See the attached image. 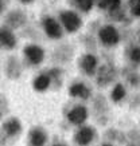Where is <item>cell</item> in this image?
<instances>
[{
    "label": "cell",
    "mask_w": 140,
    "mask_h": 146,
    "mask_svg": "<svg viewBox=\"0 0 140 146\" xmlns=\"http://www.w3.org/2000/svg\"><path fill=\"white\" fill-rule=\"evenodd\" d=\"M22 122L16 117H11L1 123L0 127V146H8L22 134Z\"/></svg>",
    "instance_id": "1"
},
{
    "label": "cell",
    "mask_w": 140,
    "mask_h": 146,
    "mask_svg": "<svg viewBox=\"0 0 140 146\" xmlns=\"http://www.w3.org/2000/svg\"><path fill=\"white\" fill-rule=\"evenodd\" d=\"M96 74H97V84L100 87H107L116 79V75H117L116 68L112 64H102L97 68Z\"/></svg>",
    "instance_id": "2"
},
{
    "label": "cell",
    "mask_w": 140,
    "mask_h": 146,
    "mask_svg": "<svg viewBox=\"0 0 140 146\" xmlns=\"http://www.w3.org/2000/svg\"><path fill=\"white\" fill-rule=\"evenodd\" d=\"M59 19L61 23L63 24L65 30L68 32H76L80 30V27L82 26V20L76 12L73 11H62L59 13Z\"/></svg>",
    "instance_id": "3"
},
{
    "label": "cell",
    "mask_w": 140,
    "mask_h": 146,
    "mask_svg": "<svg viewBox=\"0 0 140 146\" xmlns=\"http://www.w3.org/2000/svg\"><path fill=\"white\" fill-rule=\"evenodd\" d=\"M96 129L93 126H82L74 134V143L77 146H88L96 138Z\"/></svg>",
    "instance_id": "4"
},
{
    "label": "cell",
    "mask_w": 140,
    "mask_h": 146,
    "mask_svg": "<svg viewBox=\"0 0 140 146\" xmlns=\"http://www.w3.org/2000/svg\"><path fill=\"white\" fill-rule=\"evenodd\" d=\"M98 38L101 43L108 47H113L120 42V34L113 26H105L98 31Z\"/></svg>",
    "instance_id": "5"
},
{
    "label": "cell",
    "mask_w": 140,
    "mask_h": 146,
    "mask_svg": "<svg viewBox=\"0 0 140 146\" xmlns=\"http://www.w3.org/2000/svg\"><path fill=\"white\" fill-rule=\"evenodd\" d=\"M23 52H24V56L28 60V63L32 64V66L41 64L43 62V59H45V51H43V48L36 44L26 46L24 50H23Z\"/></svg>",
    "instance_id": "6"
},
{
    "label": "cell",
    "mask_w": 140,
    "mask_h": 146,
    "mask_svg": "<svg viewBox=\"0 0 140 146\" xmlns=\"http://www.w3.org/2000/svg\"><path fill=\"white\" fill-rule=\"evenodd\" d=\"M88 109H86L84 105H76L72 110L68 113V121L72 125H76V126H80L88 119Z\"/></svg>",
    "instance_id": "7"
},
{
    "label": "cell",
    "mask_w": 140,
    "mask_h": 146,
    "mask_svg": "<svg viewBox=\"0 0 140 146\" xmlns=\"http://www.w3.org/2000/svg\"><path fill=\"white\" fill-rule=\"evenodd\" d=\"M47 138V131L42 126H34L28 131V142L31 146H45Z\"/></svg>",
    "instance_id": "8"
},
{
    "label": "cell",
    "mask_w": 140,
    "mask_h": 146,
    "mask_svg": "<svg viewBox=\"0 0 140 146\" xmlns=\"http://www.w3.org/2000/svg\"><path fill=\"white\" fill-rule=\"evenodd\" d=\"M80 67L84 71V74L88 76H93L98 68V60L93 54H85L80 59Z\"/></svg>",
    "instance_id": "9"
},
{
    "label": "cell",
    "mask_w": 140,
    "mask_h": 146,
    "mask_svg": "<svg viewBox=\"0 0 140 146\" xmlns=\"http://www.w3.org/2000/svg\"><path fill=\"white\" fill-rule=\"evenodd\" d=\"M43 28L49 38L51 39H61L62 38V27L55 19L53 18H45L43 19Z\"/></svg>",
    "instance_id": "10"
},
{
    "label": "cell",
    "mask_w": 140,
    "mask_h": 146,
    "mask_svg": "<svg viewBox=\"0 0 140 146\" xmlns=\"http://www.w3.org/2000/svg\"><path fill=\"white\" fill-rule=\"evenodd\" d=\"M16 47V38L7 27H0V48L14 50Z\"/></svg>",
    "instance_id": "11"
},
{
    "label": "cell",
    "mask_w": 140,
    "mask_h": 146,
    "mask_svg": "<svg viewBox=\"0 0 140 146\" xmlns=\"http://www.w3.org/2000/svg\"><path fill=\"white\" fill-rule=\"evenodd\" d=\"M22 64L16 56H9L5 63V74L9 79H18L22 75Z\"/></svg>",
    "instance_id": "12"
},
{
    "label": "cell",
    "mask_w": 140,
    "mask_h": 146,
    "mask_svg": "<svg viewBox=\"0 0 140 146\" xmlns=\"http://www.w3.org/2000/svg\"><path fill=\"white\" fill-rule=\"evenodd\" d=\"M93 107L96 110V114L98 117L100 123L105 125L107 122V113H108V103H107V99H105L102 95H97L93 102Z\"/></svg>",
    "instance_id": "13"
},
{
    "label": "cell",
    "mask_w": 140,
    "mask_h": 146,
    "mask_svg": "<svg viewBox=\"0 0 140 146\" xmlns=\"http://www.w3.org/2000/svg\"><path fill=\"white\" fill-rule=\"evenodd\" d=\"M69 94L74 98H80V99H84V101H85V99H89V98H90L92 91L85 83L76 82V83H73L72 86H70Z\"/></svg>",
    "instance_id": "14"
},
{
    "label": "cell",
    "mask_w": 140,
    "mask_h": 146,
    "mask_svg": "<svg viewBox=\"0 0 140 146\" xmlns=\"http://www.w3.org/2000/svg\"><path fill=\"white\" fill-rule=\"evenodd\" d=\"M26 22H27V18L22 11H12L5 18V24L12 27V28H18V27L23 26Z\"/></svg>",
    "instance_id": "15"
},
{
    "label": "cell",
    "mask_w": 140,
    "mask_h": 146,
    "mask_svg": "<svg viewBox=\"0 0 140 146\" xmlns=\"http://www.w3.org/2000/svg\"><path fill=\"white\" fill-rule=\"evenodd\" d=\"M51 86V80H50V76L43 72V74H39L38 76H35V79L32 82V87L35 91H39V93H43Z\"/></svg>",
    "instance_id": "16"
},
{
    "label": "cell",
    "mask_w": 140,
    "mask_h": 146,
    "mask_svg": "<svg viewBox=\"0 0 140 146\" xmlns=\"http://www.w3.org/2000/svg\"><path fill=\"white\" fill-rule=\"evenodd\" d=\"M127 95V91H125V87H124V84L121 83H117L115 87H113L112 93H111V98H112V101L115 103H119V102H121Z\"/></svg>",
    "instance_id": "17"
},
{
    "label": "cell",
    "mask_w": 140,
    "mask_h": 146,
    "mask_svg": "<svg viewBox=\"0 0 140 146\" xmlns=\"http://www.w3.org/2000/svg\"><path fill=\"white\" fill-rule=\"evenodd\" d=\"M46 74L50 76L51 86H54L55 89L62 84V71H61V68H51V70H49Z\"/></svg>",
    "instance_id": "18"
},
{
    "label": "cell",
    "mask_w": 140,
    "mask_h": 146,
    "mask_svg": "<svg viewBox=\"0 0 140 146\" xmlns=\"http://www.w3.org/2000/svg\"><path fill=\"white\" fill-rule=\"evenodd\" d=\"M120 5H121V0H101L100 1V7L108 9L109 12H115L120 9Z\"/></svg>",
    "instance_id": "19"
},
{
    "label": "cell",
    "mask_w": 140,
    "mask_h": 146,
    "mask_svg": "<svg viewBox=\"0 0 140 146\" xmlns=\"http://www.w3.org/2000/svg\"><path fill=\"white\" fill-rule=\"evenodd\" d=\"M107 138L111 141V143H112V142H124L125 141V135H124V133L119 131V130H116V129H111V130H108V131H107Z\"/></svg>",
    "instance_id": "20"
},
{
    "label": "cell",
    "mask_w": 140,
    "mask_h": 146,
    "mask_svg": "<svg viewBox=\"0 0 140 146\" xmlns=\"http://www.w3.org/2000/svg\"><path fill=\"white\" fill-rule=\"evenodd\" d=\"M72 1L77 8H80L84 12L90 11L92 7H93V0H72Z\"/></svg>",
    "instance_id": "21"
},
{
    "label": "cell",
    "mask_w": 140,
    "mask_h": 146,
    "mask_svg": "<svg viewBox=\"0 0 140 146\" xmlns=\"http://www.w3.org/2000/svg\"><path fill=\"white\" fill-rule=\"evenodd\" d=\"M128 58L133 64H139L140 60V50L137 46H132L131 48L128 50Z\"/></svg>",
    "instance_id": "22"
},
{
    "label": "cell",
    "mask_w": 140,
    "mask_h": 146,
    "mask_svg": "<svg viewBox=\"0 0 140 146\" xmlns=\"http://www.w3.org/2000/svg\"><path fill=\"white\" fill-rule=\"evenodd\" d=\"M8 110H9V105L7 97L5 95H0V121L8 114Z\"/></svg>",
    "instance_id": "23"
},
{
    "label": "cell",
    "mask_w": 140,
    "mask_h": 146,
    "mask_svg": "<svg viewBox=\"0 0 140 146\" xmlns=\"http://www.w3.org/2000/svg\"><path fill=\"white\" fill-rule=\"evenodd\" d=\"M129 9L131 13L136 18L140 16V0H129Z\"/></svg>",
    "instance_id": "24"
},
{
    "label": "cell",
    "mask_w": 140,
    "mask_h": 146,
    "mask_svg": "<svg viewBox=\"0 0 140 146\" xmlns=\"http://www.w3.org/2000/svg\"><path fill=\"white\" fill-rule=\"evenodd\" d=\"M127 79H128V82H129L131 86H133V87H137V86H139V75H137V72H135V71H132Z\"/></svg>",
    "instance_id": "25"
},
{
    "label": "cell",
    "mask_w": 140,
    "mask_h": 146,
    "mask_svg": "<svg viewBox=\"0 0 140 146\" xmlns=\"http://www.w3.org/2000/svg\"><path fill=\"white\" fill-rule=\"evenodd\" d=\"M100 146H113V143H111V142H104V143H101Z\"/></svg>",
    "instance_id": "26"
},
{
    "label": "cell",
    "mask_w": 140,
    "mask_h": 146,
    "mask_svg": "<svg viewBox=\"0 0 140 146\" xmlns=\"http://www.w3.org/2000/svg\"><path fill=\"white\" fill-rule=\"evenodd\" d=\"M53 146H68L66 143H63V142H58V143H54Z\"/></svg>",
    "instance_id": "27"
},
{
    "label": "cell",
    "mask_w": 140,
    "mask_h": 146,
    "mask_svg": "<svg viewBox=\"0 0 140 146\" xmlns=\"http://www.w3.org/2000/svg\"><path fill=\"white\" fill-rule=\"evenodd\" d=\"M20 1H23V3H31L32 0H20Z\"/></svg>",
    "instance_id": "28"
},
{
    "label": "cell",
    "mask_w": 140,
    "mask_h": 146,
    "mask_svg": "<svg viewBox=\"0 0 140 146\" xmlns=\"http://www.w3.org/2000/svg\"><path fill=\"white\" fill-rule=\"evenodd\" d=\"M1 11H3V3L0 1V12H1Z\"/></svg>",
    "instance_id": "29"
}]
</instances>
